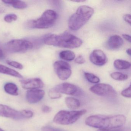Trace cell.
<instances>
[{
  "mask_svg": "<svg viewBox=\"0 0 131 131\" xmlns=\"http://www.w3.org/2000/svg\"><path fill=\"white\" fill-rule=\"evenodd\" d=\"M126 118L122 115L112 116L95 115L90 116L85 121L87 125L99 129L118 128L125 124Z\"/></svg>",
  "mask_w": 131,
  "mask_h": 131,
  "instance_id": "obj_1",
  "label": "cell"
},
{
  "mask_svg": "<svg viewBox=\"0 0 131 131\" xmlns=\"http://www.w3.org/2000/svg\"><path fill=\"white\" fill-rule=\"evenodd\" d=\"M43 42L49 46L68 49L78 48L83 43L80 38L68 32L59 35L49 34L44 37Z\"/></svg>",
  "mask_w": 131,
  "mask_h": 131,
  "instance_id": "obj_2",
  "label": "cell"
},
{
  "mask_svg": "<svg viewBox=\"0 0 131 131\" xmlns=\"http://www.w3.org/2000/svg\"><path fill=\"white\" fill-rule=\"evenodd\" d=\"M94 13V10L90 7L80 6L70 17L68 22L69 28L73 30L79 29L88 22Z\"/></svg>",
  "mask_w": 131,
  "mask_h": 131,
  "instance_id": "obj_3",
  "label": "cell"
},
{
  "mask_svg": "<svg viewBox=\"0 0 131 131\" xmlns=\"http://www.w3.org/2000/svg\"><path fill=\"white\" fill-rule=\"evenodd\" d=\"M57 17V14L55 11L52 10H47L37 19L28 21L27 26L30 28L48 29L54 25Z\"/></svg>",
  "mask_w": 131,
  "mask_h": 131,
  "instance_id": "obj_4",
  "label": "cell"
},
{
  "mask_svg": "<svg viewBox=\"0 0 131 131\" xmlns=\"http://www.w3.org/2000/svg\"><path fill=\"white\" fill-rule=\"evenodd\" d=\"M86 112V110L85 109L78 111L61 110L56 114L53 121L60 125H71L76 122Z\"/></svg>",
  "mask_w": 131,
  "mask_h": 131,
  "instance_id": "obj_5",
  "label": "cell"
},
{
  "mask_svg": "<svg viewBox=\"0 0 131 131\" xmlns=\"http://www.w3.org/2000/svg\"><path fill=\"white\" fill-rule=\"evenodd\" d=\"M5 47L7 50L10 52H24L32 49L33 44L26 40L14 39L8 42Z\"/></svg>",
  "mask_w": 131,
  "mask_h": 131,
  "instance_id": "obj_6",
  "label": "cell"
},
{
  "mask_svg": "<svg viewBox=\"0 0 131 131\" xmlns=\"http://www.w3.org/2000/svg\"><path fill=\"white\" fill-rule=\"evenodd\" d=\"M90 90L93 93L103 97L113 98L116 97L117 93L113 87L106 83H99L92 86Z\"/></svg>",
  "mask_w": 131,
  "mask_h": 131,
  "instance_id": "obj_7",
  "label": "cell"
},
{
  "mask_svg": "<svg viewBox=\"0 0 131 131\" xmlns=\"http://www.w3.org/2000/svg\"><path fill=\"white\" fill-rule=\"evenodd\" d=\"M53 67L57 76L61 80L68 79L72 74L71 67L65 61H56L53 64Z\"/></svg>",
  "mask_w": 131,
  "mask_h": 131,
  "instance_id": "obj_8",
  "label": "cell"
},
{
  "mask_svg": "<svg viewBox=\"0 0 131 131\" xmlns=\"http://www.w3.org/2000/svg\"><path fill=\"white\" fill-rule=\"evenodd\" d=\"M53 90L60 93L70 95L80 96L82 94V91L75 85L68 83H61L56 86Z\"/></svg>",
  "mask_w": 131,
  "mask_h": 131,
  "instance_id": "obj_9",
  "label": "cell"
},
{
  "mask_svg": "<svg viewBox=\"0 0 131 131\" xmlns=\"http://www.w3.org/2000/svg\"><path fill=\"white\" fill-rule=\"evenodd\" d=\"M0 116L15 120H20L24 118L21 112L3 104H0Z\"/></svg>",
  "mask_w": 131,
  "mask_h": 131,
  "instance_id": "obj_10",
  "label": "cell"
},
{
  "mask_svg": "<svg viewBox=\"0 0 131 131\" xmlns=\"http://www.w3.org/2000/svg\"><path fill=\"white\" fill-rule=\"evenodd\" d=\"M90 61L96 66H102L106 63L107 59L103 51L100 50H95L90 56Z\"/></svg>",
  "mask_w": 131,
  "mask_h": 131,
  "instance_id": "obj_11",
  "label": "cell"
},
{
  "mask_svg": "<svg viewBox=\"0 0 131 131\" xmlns=\"http://www.w3.org/2000/svg\"><path fill=\"white\" fill-rule=\"evenodd\" d=\"M22 87L25 89H37L43 88L44 86L43 82L39 78H33L20 80Z\"/></svg>",
  "mask_w": 131,
  "mask_h": 131,
  "instance_id": "obj_12",
  "label": "cell"
},
{
  "mask_svg": "<svg viewBox=\"0 0 131 131\" xmlns=\"http://www.w3.org/2000/svg\"><path fill=\"white\" fill-rule=\"evenodd\" d=\"M45 92L40 89L31 90L27 92L26 97L30 103H36L41 101L44 97Z\"/></svg>",
  "mask_w": 131,
  "mask_h": 131,
  "instance_id": "obj_13",
  "label": "cell"
},
{
  "mask_svg": "<svg viewBox=\"0 0 131 131\" xmlns=\"http://www.w3.org/2000/svg\"><path fill=\"white\" fill-rule=\"evenodd\" d=\"M123 44L122 37L118 35L110 37L106 42V48L110 50H115L119 49Z\"/></svg>",
  "mask_w": 131,
  "mask_h": 131,
  "instance_id": "obj_14",
  "label": "cell"
},
{
  "mask_svg": "<svg viewBox=\"0 0 131 131\" xmlns=\"http://www.w3.org/2000/svg\"><path fill=\"white\" fill-rule=\"evenodd\" d=\"M0 73L9 75L17 78H22L23 77L19 73L2 64H0Z\"/></svg>",
  "mask_w": 131,
  "mask_h": 131,
  "instance_id": "obj_15",
  "label": "cell"
},
{
  "mask_svg": "<svg viewBox=\"0 0 131 131\" xmlns=\"http://www.w3.org/2000/svg\"><path fill=\"white\" fill-rule=\"evenodd\" d=\"M65 103L67 107L70 109H77L80 106V101L74 97H66L65 99Z\"/></svg>",
  "mask_w": 131,
  "mask_h": 131,
  "instance_id": "obj_16",
  "label": "cell"
},
{
  "mask_svg": "<svg viewBox=\"0 0 131 131\" xmlns=\"http://www.w3.org/2000/svg\"><path fill=\"white\" fill-rule=\"evenodd\" d=\"M4 90L7 93L12 95L17 96L19 94L17 86L13 83L9 82L5 84Z\"/></svg>",
  "mask_w": 131,
  "mask_h": 131,
  "instance_id": "obj_17",
  "label": "cell"
},
{
  "mask_svg": "<svg viewBox=\"0 0 131 131\" xmlns=\"http://www.w3.org/2000/svg\"><path fill=\"white\" fill-rule=\"evenodd\" d=\"M3 2L7 4H10L13 7L17 9H24L27 7V4L21 1H14V0H3Z\"/></svg>",
  "mask_w": 131,
  "mask_h": 131,
  "instance_id": "obj_18",
  "label": "cell"
},
{
  "mask_svg": "<svg viewBox=\"0 0 131 131\" xmlns=\"http://www.w3.org/2000/svg\"><path fill=\"white\" fill-rule=\"evenodd\" d=\"M114 66L118 70H125L129 69L131 67L129 62L122 60L117 59L114 62Z\"/></svg>",
  "mask_w": 131,
  "mask_h": 131,
  "instance_id": "obj_19",
  "label": "cell"
},
{
  "mask_svg": "<svg viewBox=\"0 0 131 131\" xmlns=\"http://www.w3.org/2000/svg\"><path fill=\"white\" fill-rule=\"evenodd\" d=\"M59 57L61 59L64 60L71 61L75 59V54L71 50H63L60 53Z\"/></svg>",
  "mask_w": 131,
  "mask_h": 131,
  "instance_id": "obj_20",
  "label": "cell"
},
{
  "mask_svg": "<svg viewBox=\"0 0 131 131\" xmlns=\"http://www.w3.org/2000/svg\"><path fill=\"white\" fill-rule=\"evenodd\" d=\"M110 76L113 79L117 81H125L128 78V76L119 72H115L110 74Z\"/></svg>",
  "mask_w": 131,
  "mask_h": 131,
  "instance_id": "obj_21",
  "label": "cell"
},
{
  "mask_svg": "<svg viewBox=\"0 0 131 131\" xmlns=\"http://www.w3.org/2000/svg\"><path fill=\"white\" fill-rule=\"evenodd\" d=\"M84 75L86 79L90 82L93 83H97L100 81L99 78L93 73L85 72Z\"/></svg>",
  "mask_w": 131,
  "mask_h": 131,
  "instance_id": "obj_22",
  "label": "cell"
},
{
  "mask_svg": "<svg viewBox=\"0 0 131 131\" xmlns=\"http://www.w3.org/2000/svg\"><path fill=\"white\" fill-rule=\"evenodd\" d=\"M7 63L9 66L15 67L17 69L20 70H22L23 69L24 67L23 65L21 63L16 62V61H11V60H7L6 61Z\"/></svg>",
  "mask_w": 131,
  "mask_h": 131,
  "instance_id": "obj_23",
  "label": "cell"
},
{
  "mask_svg": "<svg viewBox=\"0 0 131 131\" xmlns=\"http://www.w3.org/2000/svg\"><path fill=\"white\" fill-rule=\"evenodd\" d=\"M17 19V17L15 14H9L6 15L4 17V20L6 22L11 23L16 21Z\"/></svg>",
  "mask_w": 131,
  "mask_h": 131,
  "instance_id": "obj_24",
  "label": "cell"
},
{
  "mask_svg": "<svg viewBox=\"0 0 131 131\" xmlns=\"http://www.w3.org/2000/svg\"><path fill=\"white\" fill-rule=\"evenodd\" d=\"M20 112L24 118H30L33 116V113L31 110H24Z\"/></svg>",
  "mask_w": 131,
  "mask_h": 131,
  "instance_id": "obj_25",
  "label": "cell"
},
{
  "mask_svg": "<svg viewBox=\"0 0 131 131\" xmlns=\"http://www.w3.org/2000/svg\"><path fill=\"white\" fill-rule=\"evenodd\" d=\"M49 96L51 98V99H58L60 98L61 97V94L56 91L53 90L52 89H51L49 92Z\"/></svg>",
  "mask_w": 131,
  "mask_h": 131,
  "instance_id": "obj_26",
  "label": "cell"
},
{
  "mask_svg": "<svg viewBox=\"0 0 131 131\" xmlns=\"http://www.w3.org/2000/svg\"><path fill=\"white\" fill-rule=\"evenodd\" d=\"M121 94L122 96H124V97H126V98H131V85H130L128 88L123 90L121 92Z\"/></svg>",
  "mask_w": 131,
  "mask_h": 131,
  "instance_id": "obj_27",
  "label": "cell"
},
{
  "mask_svg": "<svg viewBox=\"0 0 131 131\" xmlns=\"http://www.w3.org/2000/svg\"><path fill=\"white\" fill-rule=\"evenodd\" d=\"M41 130L42 131H63L60 129L54 128L49 126H46L42 127Z\"/></svg>",
  "mask_w": 131,
  "mask_h": 131,
  "instance_id": "obj_28",
  "label": "cell"
},
{
  "mask_svg": "<svg viewBox=\"0 0 131 131\" xmlns=\"http://www.w3.org/2000/svg\"><path fill=\"white\" fill-rule=\"evenodd\" d=\"M75 61L76 63H78V64H82L85 62V60L82 56H79L76 58Z\"/></svg>",
  "mask_w": 131,
  "mask_h": 131,
  "instance_id": "obj_29",
  "label": "cell"
},
{
  "mask_svg": "<svg viewBox=\"0 0 131 131\" xmlns=\"http://www.w3.org/2000/svg\"><path fill=\"white\" fill-rule=\"evenodd\" d=\"M123 19L124 20L126 23L131 25V15L129 14H125L123 16Z\"/></svg>",
  "mask_w": 131,
  "mask_h": 131,
  "instance_id": "obj_30",
  "label": "cell"
},
{
  "mask_svg": "<svg viewBox=\"0 0 131 131\" xmlns=\"http://www.w3.org/2000/svg\"><path fill=\"white\" fill-rule=\"evenodd\" d=\"M42 110L43 112L45 113H48L51 112L52 109L51 107L47 105L43 106L42 108Z\"/></svg>",
  "mask_w": 131,
  "mask_h": 131,
  "instance_id": "obj_31",
  "label": "cell"
},
{
  "mask_svg": "<svg viewBox=\"0 0 131 131\" xmlns=\"http://www.w3.org/2000/svg\"><path fill=\"white\" fill-rule=\"evenodd\" d=\"M97 131H122V130L118 128L99 129Z\"/></svg>",
  "mask_w": 131,
  "mask_h": 131,
  "instance_id": "obj_32",
  "label": "cell"
},
{
  "mask_svg": "<svg viewBox=\"0 0 131 131\" xmlns=\"http://www.w3.org/2000/svg\"><path fill=\"white\" fill-rule=\"evenodd\" d=\"M123 37L129 43H131V36L129 35H127V34H124L122 35Z\"/></svg>",
  "mask_w": 131,
  "mask_h": 131,
  "instance_id": "obj_33",
  "label": "cell"
},
{
  "mask_svg": "<svg viewBox=\"0 0 131 131\" xmlns=\"http://www.w3.org/2000/svg\"><path fill=\"white\" fill-rule=\"evenodd\" d=\"M5 58V55L2 49L0 48V60H3Z\"/></svg>",
  "mask_w": 131,
  "mask_h": 131,
  "instance_id": "obj_34",
  "label": "cell"
},
{
  "mask_svg": "<svg viewBox=\"0 0 131 131\" xmlns=\"http://www.w3.org/2000/svg\"><path fill=\"white\" fill-rule=\"evenodd\" d=\"M126 52L129 56H131V49H128L126 50Z\"/></svg>",
  "mask_w": 131,
  "mask_h": 131,
  "instance_id": "obj_35",
  "label": "cell"
},
{
  "mask_svg": "<svg viewBox=\"0 0 131 131\" xmlns=\"http://www.w3.org/2000/svg\"><path fill=\"white\" fill-rule=\"evenodd\" d=\"M73 2H77V3H80V2H85V1L83 0H78V1H73Z\"/></svg>",
  "mask_w": 131,
  "mask_h": 131,
  "instance_id": "obj_36",
  "label": "cell"
},
{
  "mask_svg": "<svg viewBox=\"0 0 131 131\" xmlns=\"http://www.w3.org/2000/svg\"><path fill=\"white\" fill-rule=\"evenodd\" d=\"M0 131H4V130H3L2 129L0 128Z\"/></svg>",
  "mask_w": 131,
  "mask_h": 131,
  "instance_id": "obj_37",
  "label": "cell"
}]
</instances>
